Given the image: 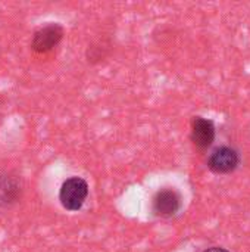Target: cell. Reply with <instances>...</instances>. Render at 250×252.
Segmentation results:
<instances>
[{
  "label": "cell",
  "instance_id": "cell-3",
  "mask_svg": "<svg viewBox=\"0 0 250 252\" xmlns=\"http://www.w3.org/2000/svg\"><path fill=\"white\" fill-rule=\"evenodd\" d=\"M181 208V196L174 189H162L159 190L152 202V210L158 217H172Z\"/></svg>",
  "mask_w": 250,
  "mask_h": 252
},
{
  "label": "cell",
  "instance_id": "cell-1",
  "mask_svg": "<svg viewBox=\"0 0 250 252\" xmlns=\"http://www.w3.org/2000/svg\"><path fill=\"white\" fill-rule=\"evenodd\" d=\"M88 196V185L81 177L66 179L59 190V201L62 207L68 211H78L84 205Z\"/></svg>",
  "mask_w": 250,
  "mask_h": 252
},
{
  "label": "cell",
  "instance_id": "cell-4",
  "mask_svg": "<svg viewBox=\"0 0 250 252\" xmlns=\"http://www.w3.org/2000/svg\"><path fill=\"white\" fill-rule=\"evenodd\" d=\"M63 37V28L59 24H49L38 31H35L32 37L31 47L38 53H46L52 50Z\"/></svg>",
  "mask_w": 250,
  "mask_h": 252
},
{
  "label": "cell",
  "instance_id": "cell-2",
  "mask_svg": "<svg viewBox=\"0 0 250 252\" xmlns=\"http://www.w3.org/2000/svg\"><path fill=\"white\" fill-rule=\"evenodd\" d=\"M239 162H240V158H239L237 151L228 146L215 149L208 159L209 168L217 174H228L234 171L239 167Z\"/></svg>",
  "mask_w": 250,
  "mask_h": 252
},
{
  "label": "cell",
  "instance_id": "cell-6",
  "mask_svg": "<svg viewBox=\"0 0 250 252\" xmlns=\"http://www.w3.org/2000/svg\"><path fill=\"white\" fill-rule=\"evenodd\" d=\"M19 193L21 188L15 179L9 176H0V208L16 202Z\"/></svg>",
  "mask_w": 250,
  "mask_h": 252
},
{
  "label": "cell",
  "instance_id": "cell-5",
  "mask_svg": "<svg viewBox=\"0 0 250 252\" xmlns=\"http://www.w3.org/2000/svg\"><path fill=\"white\" fill-rule=\"evenodd\" d=\"M192 140L200 149L209 148L215 140L214 123L211 120L196 117L193 120V126H192Z\"/></svg>",
  "mask_w": 250,
  "mask_h": 252
},
{
  "label": "cell",
  "instance_id": "cell-7",
  "mask_svg": "<svg viewBox=\"0 0 250 252\" xmlns=\"http://www.w3.org/2000/svg\"><path fill=\"white\" fill-rule=\"evenodd\" d=\"M203 252H230L227 251V250H224V248H220V247H214V248H209V250H206V251Z\"/></svg>",
  "mask_w": 250,
  "mask_h": 252
}]
</instances>
